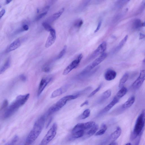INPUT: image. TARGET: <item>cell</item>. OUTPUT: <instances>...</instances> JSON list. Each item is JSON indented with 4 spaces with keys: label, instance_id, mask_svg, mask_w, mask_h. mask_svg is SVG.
I'll use <instances>...</instances> for the list:
<instances>
[{
    "label": "cell",
    "instance_id": "50",
    "mask_svg": "<svg viewBox=\"0 0 145 145\" xmlns=\"http://www.w3.org/2000/svg\"><path fill=\"white\" fill-rule=\"evenodd\" d=\"M52 3H54L57 1L58 0H51Z\"/></svg>",
    "mask_w": 145,
    "mask_h": 145
},
{
    "label": "cell",
    "instance_id": "45",
    "mask_svg": "<svg viewBox=\"0 0 145 145\" xmlns=\"http://www.w3.org/2000/svg\"><path fill=\"white\" fill-rule=\"evenodd\" d=\"M89 103V102L88 100H86L84 102V103H82L80 106L81 107H82L84 106V105H88Z\"/></svg>",
    "mask_w": 145,
    "mask_h": 145
},
{
    "label": "cell",
    "instance_id": "8",
    "mask_svg": "<svg viewBox=\"0 0 145 145\" xmlns=\"http://www.w3.org/2000/svg\"><path fill=\"white\" fill-rule=\"evenodd\" d=\"M145 80V70H142L140 73L139 76L132 84V87L134 90L139 89Z\"/></svg>",
    "mask_w": 145,
    "mask_h": 145
},
{
    "label": "cell",
    "instance_id": "14",
    "mask_svg": "<svg viewBox=\"0 0 145 145\" xmlns=\"http://www.w3.org/2000/svg\"><path fill=\"white\" fill-rule=\"evenodd\" d=\"M117 76L116 72L111 69H109L105 72L104 74L105 79L107 81H111L114 79Z\"/></svg>",
    "mask_w": 145,
    "mask_h": 145
},
{
    "label": "cell",
    "instance_id": "16",
    "mask_svg": "<svg viewBox=\"0 0 145 145\" xmlns=\"http://www.w3.org/2000/svg\"><path fill=\"white\" fill-rule=\"evenodd\" d=\"M21 45L20 40L19 39H17L10 45L7 50V52H9L14 51L18 48Z\"/></svg>",
    "mask_w": 145,
    "mask_h": 145
},
{
    "label": "cell",
    "instance_id": "35",
    "mask_svg": "<svg viewBox=\"0 0 145 145\" xmlns=\"http://www.w3.org/2000/svg\"><path fill=\"white\" fill-rule=\"evenodd\" d=\"M8 105V102L7 100L6 99L4 100L2 105L1 110H3L7 109Z\"/></svg>",
    "mask_w": 145,
    "mask_h": 145
},
{
    "label": "cell",
    "instance_id": "43",
    "mask_svg": "<svg viewBox=\"0 0 145 145\" xmlns=\"http://www.w3.org/2000/svg\"><path fill=\"white\" fill-rule=\"evenodd\" d=\"M43 69V71L46 72H49L50 71V69L49 67H44Z\"/></svg>",
    "mask_w": 145,
    "mask_h": 145
},
{
    "label": "cell",
    "instance_id": "28",
    "mask_svg": "<svg viewBox=\"0 0 145 145\" xmlns=\"http://www.w3.org/2000/svg\"><path fill=\"white\" fill-rule=\"evenodd\" d=\"M107 127L105 124H103L102 125V129L97 132L96 134V136H100L103 135L107 130Z\"/></svg>",
    "mask_w": 145,
    "mask_h": 145
},
{
    "label": "cell",
    "instance_id": "24",
    "mask_svg": "<svg viewBox=\"0 0 145 145\" xmlns=\"http://www.w3.org/2000/svg\"><path fill=\"white\" fill-rule=\"evenodd\" d=\"M83 21L80 19H78L75 21L72 26V28L78 30L82 26L83 24Z\"/></svg>",
    "mask_w": 145,
    "mask_h": 145
},
{
    "label": "cell",
    "instance_id": "36",
    "mask_svg": "<svg viewBox=\"0 0 145 145\" xmlns=\"http://www.w3.org/2000/svg\"><path fill=\"white\" fill-rule=\"evenodd\" d=\"M47 13V12H42V13L39 15V16H37L35 20L36 21H38L39 20L42 19V17H44L45 16H46Z\"/></svg>",
    "mask_w": 145,
    "mask_h": 145
},
{
    "label": "cell",
    "instance_id": "31",
    "mask_svg": "<svg viewBox=\"0 0 145 145\" xmlns=\"http://www.w3.org/2000/svg\"><path fill=\"white\" fill-rule=\"evenodd\" d=\"M42 26L44 27L45 29L47 31L50 32L53 28L47 22H43L42 24Z\"/></svg>",
    "mask_w": 145,
    "mask_h": 145
},
{
    "label": "cell",
    "instance_id": "15",
    "mask_svg": "<svg viewBox=\"0 0 145 145\" xmlns=\"http://www.w3.org/2000/svg\"><path fill=\"white\" fill-rule=\"evenodd\" d=\"M119 99L115 96L114 97L112 100L108 105L106 106L102 110V112L103 113L109 111L113 107L117 104L118 103Z\"/></svg>",
    "mask_w": 145,
    "mask_h": 145
},
{
    "label": "cell",
    "instance_id": "29",
    "mask_svg": "<svg viewBox=\"0 0 145 145\" xmlns=\"http://www.w3.org/2000/svg\"><path fill=\"white\" fill-rule=\"evenodd\" d=\"M91 113L90 110L87 109L83 112L81 115V118L82 119H86L88 117Z\"/></svg>",
    "mask_w": 145,
    "mask_h": 145
},
{
    "label": "cell",
    "instance_id": "52",
    "mask_svg": "<svg viewBox=\"0 0 145 145\" xmlns=\"http://www.w3.org/2000/svg\"><path fill=\"white\" fill-rule=\"evenodd\" d=\"M142 62H143L144 64H145V57L144 59H143V61H142Z\"/></svg>",
    "mask_w": 145,
    "mask_h": 145
},
{
    "label": "cell",
    "instance_id": "27",
    "mask_svg": "<svg viewBox=\"0 0 145 145\" xmlns=\"http://www.w3.org/2000/svg\"><path fill=\"white\" fill-rule=\"evenodd\" d=\"M142 24L141 20L139 19H136L134 21L132 26L134 29L137 30L142 27Z\"/></svg>",
    "mask_w": 145,
    "mask_h": 145
},
{
    "label": "cell",
    "instance_id": "41",
    "mask_svg": "<svg viewBox=\"0 0 145 145\" xmlns=\"http://www.w3.org/2000/svg\"><path fill=\"white\" fill-rule=\"evenodd\" d=\"M6 10L4 9H2L1 12H0V18L1 19L2 17H3L4 15L6 13Z\"/></svg>",
    "mask_w": 145,
    "mask_h": 145
},
{
    "label": "cell",
    "instance_id": "17",
    "mask_svg": "<svg viewBox=\"0 0 145 145\" xmlns=\"http://www.w3.org/2000/svg\"><path fill=\"white\" fill-rule=\"evenodd\" d=\"M122 133V129L119 127H117L116 130L110 136V139L111 142L115 141L120 136Z\"/></svg>",
    "mask_w": 145,
    "mask_h": 145
},
{
    "label": "cell",
    "instance_id": "48",
    "mask_svg": "<svg viewBox=\"0 0 145 145\" xmlns=\"http://www.w3.org/2000/svg\"><path fill=\"white\" fill-rule=\"evenodd\" d=\"M142 7H143V8H145V0H143V1H142Z\"/></svg>",
    "mask_w": 145,
    "mask_h": 145
},
{
    "label": "cell",
    "instance_id": "2",
    "mask_svg": "<svg viewBox=\"0 0 145 145\" xmlns=\"http://www.w3.org/2000/svg\"><path fill=\"white\" fill-rule=\"evenodd\" d=\"M45 119V116H41L35 122L33 128L27 137L26 144H31L38 138L43 128Z\"/></svg>",
    "mask_w": 145,
    "mask_h": 145
},
{
    "label": "cell",
    "instance_id": "22",
    "mask_svg": "<svg viewBox=\"0 0 145 145\" xmlns=\"http://www.w3.org/2000/svg\"><path fill=\"white\" fill-rule=\"evenodd\" d=\"M127 91V88L123 86L117 92L115 96L120 99L126 94Z\"/></svg>",
    "mask_w": 145,
    "mask_h": 145
},
{
    "label": "cell",
    "instance_id": "49",
    "mask_svg": "<svg viewBox=\"0 0 145 145\" xmlns=\"http://www.w3.org/2000/svg\"><path fill=\"white\" fill-rule=\"evenodd\" d=\"M12 0H6L5 3L6 4H9L12 1Z\"/></svg>",
    "mask_w": 145,
    "mask_h": 145
},
{
    "label": "cell",
    "instance_id": "34",
    "mask_svg": "<svg viewBox=\"0 0 145 145\" xmlns=\"http://www.w3.org/2000/svg\"><path fill=\"white\" fill-rule=\"evenodd\" d=\"M19 137L18 136L16 135L13 137L11 141L9 143L7 144V145H13L15 144L18 141Z\"/></svg>",
    "mask_w": 145,
    "mask_h": 145
},
{
    "label": "cell",
    "instance_id": "42",
    "mask_svg": "<svg viewBox=\"0 0 145 145\" xmlns=\"http://www.w3.org/2000/svg\"><path fill=\"white\" fill-rule=\"evenodd\" d=\"M22 28L23 30L24 31H27L29 29V27L28 25H24L22 26Z\"/></svg>",
    "mask_w": 145,
    "mask_h": 145
},
{
    "label": "cell",
    "instance_id": "3",
    "mask_svg": "<svg viewBox=\"0 0 145 145\" xmlns=\"http://www.w3.org/2000/svg\"><path fill=\"white\" fill-rule=\"evenodd\" d=\"M145 125V109L142 111L137 118L131 136L132 141L136 139V144L139 143Z\"/></svg>",
    "mask_w": 145,
    "mask_h": 145
},
{
    "label": "cell",
    "instance_id": "39",
    "mask_svg": "<svg viewBox=\"0 0 145 145\" xmlns=\"http://www.w3.org/2000/svg\"><path fill=\"white\" fill-rule=\"evenodd\" d=\"M20 78L22 81L25 82L27 78L25 76L24 74H21L19 76Z\"/></svg>",
    "mask_w": 145,
    "mask_h": 145
},
{
    "label": "cell",
    "instance_id": "7",
    "mask_svg": "<svg viewBox=\"0 0 145 145\" xmlns=\"http://www.w3.org/2000/svg\"><path fill=\"white\" fill-rule=\"evenodd\" d=\"M83 57L82 54H80L76 59L74 60L65 69L63 72V75L66 76L72 70L75 69L78 66Z\"/></svg>",
    "mask_w": 145,
    "mask_h": 145
},
{
    "label": "cell",
    "instance_id": "10",
    "mask_svg": "<svg viewBox=\"0 0 145 145\" xmlns=\"http://www.w3.org/2000/svg\"><path fill=\"white\" fill-rule=\"evenodd\" d=\"M50 32V34L45 46L47 48L52 46L54 43L56 39V32L55 30L52 28Z\"/></svg>",
    "mask_w": 145,
    "mask_h": 145
},
{
    "label": "cell",
    "instance_id": "23",
    "mask_svg": "<svg viewBox=\"0 0 145 145\" xmlns=\"http://www.w3.org/2000/svg\"><path fill=\"white\" fill-rule=\"evenodd\" d=\"M111 94V91L110 90H108L102 94L101 98L99 100L100 102L104 101L110 96Z\"/></svg>",
    "mask_w": 145,
    "mask_h": 145
},
{
    "label": "cell",
    "instance_id": "40",
    "mask_svg": "<svg viewBox=\"0 0 145 145\" xmlns=\"http://www.w3.org/2000/svg\"><path fill=\"white\" fill-rule=\"evenodd\" d=\"M130 0H120V3L121 5H123L125 4H126L127 2H129Z\"/></svg>",
    "mask_w": 145,
    "mask_h": 145
},
{
    "label": "cell",
    "instance_id": "20",
    "mask_svg": "<svg viewBox=\"0 0 145 145\" xmlns=\"http://www.w3.org/2000/svg\"><path fill=\"white\" fill-rule=\"evenodd\" d=\"M84 134V130L79 131L72 133L71 136L69 138L70 140H74L75 139L80 138L83 136Z\"/></svg>",
    "mask_w": 145,
    "mask_h": 145
},
{
    "label": "cell",
    "instance_id": "26",
    "mask_svg": "<svg viewBox=\"0 0 145 145\" xmlns=\"http://www.w3.org/2000/svg\"><path fill=\"white\" fill-rule=\"evenodd\" d=\"M99 126L98 124H95L94 125L91 127L87 133V134L90 137L93 136L96 133V132L98 129Z\"/></svg>",
    "mask_w": 145,
    "mask_h": 145
},
{
    "label": "cell",
    "instance_id": "9",
    "mask_svg": "<svg viewBox=\"0 0 145 145\" xmlns=\"http://www.w3.org/2000/svg\"><path fill=\"white\" fill-rule=\"evenodd\" d=\"M107 47V44L106 42H103L98 46L92 54L91 56V58L93 59L99 55L104 53L106 50Z\"/></svg>",
    "mask_w": 145,
    "mask_h": 145
},
{
    "label": "cell",
    "instance_id": "53",
    "mask_svg": "<svg viewBox=\"0 0 145 145\" xmlns=\"http://www.w3.org/2000/svg\"><path fill=\"white\" fill-rule=\"evenodd\" d=\"M126 145H132V144H131L130 143H128L126 144Z\"/></svg>",
    "mask_w": 145,
    "mask_h": 145
},
{
    "label": "cell",
    "instance_id": "46",
    "mask_svg": "<svg viewBox=\"0 0 145 145\" xmlns=\"http://www.w3.org/2000/svg\"><path fill=\"white\" fill-rule=\"evenodd\" d=\"M52 118H51L49 120V121L48 122V123H47V125H46V128H47V127H48V126L50 124L51 122V121H52Z\"/></svg>",
    "mask_w": 145,
    "mask_h": 145
},
{
    "label": "cell",
    "instance_id": "33",
    "mask_svg": "<svg viewBox=\"0 0 145 145\" xmlns=\"http://www.w3.org/2000/svg\"><path fill=\"white\" fill-rule=\"evenodd\" d=\"M102 84H100L96 89L92 92V93L89 95L88 97H91L94 96L95 94L97 92H98L99 91L100 89H101L102 86Z\"/></svg>",
    "mask_w": 145,
    "mask_h": 145
},
{
    "label": "cell",
    "instance_id": "47",
    "mask_svg": "<svg viewBox=\"0 0 145 145\" xmlns=\"http://www.w3.org/2000/svg\"><path fill=\"white\" fill-rule=\"evenodd\" d=\"M118 144L117 143V142L115 141L112 142H111V143L109 144V145H117Z\"/></svg>",
    "mask_w": 145,
    "mask_h": 145
},
{
    "label": "cell",
    "instance_id": "4",
    "mask_svg": "<svg viewBox=\"0 0 145 145\" xmlns=\"http://www.w3.org/2000/svg\"><path fill=\"white\" fill-rule=\"evenodd\" d=\"M75 98V97L74 95L67 96L62 97L50 107L47 112V116H49L58 111L66 104L67 101L74 99Z\"/></svg>",
    "mask_w": 145,
    "mask_h": 145
},
{
    "label": "cell",
    "instance_id": "51",
    "mask_svg": "<svg viewBox=\"0 0 145 145\" xmlns=\"http://www.w3.org/2000/svg\"><path fill=\"white\" fill-rule=\"evenodd\" d=\"M142 26L145 27V21L143 22V23H142Z\"/></svg>",
    "mask_w": 145,
    "mask_h": 145
},
{
    "label": "cell",
    "instance_id": "5",
    "mask_svg": "<svg viewBox=\"0 0 145 145\" xmlns=\"http://www.w3.org/2000/svg\"><path fill=\"white\" fill-rule=\"evenodd\" d=\"M57 129V124L55 123H54L42 139L40 144L47 145L51 141L56 135Z\"/></svg>",
    "mask_w": 145,
    "mask_h": 145
},
{
    "label": "cell",
    "instance_id": "1",
    "mask_svg": "<svg viewBox=\"0 0 145 145\" xmlns=\"http://www.w3.org/2000/svg\"><path fill=\"white\" fill-rule=\"evenodd\" d=\"M30 94L20 95L6 109L4 115V118L7 119L13 115L21 107L26 103L29 98Z\"/></svg>",
    "mask_w": 145,
    "mask_h": 145
},
{
    "label": "cell",
    "instance_id": "44",
    "mask_svg": "<svg viewBox=\"0 0 145 145\" xmlns=\"http://www.w3.org/2000/svg\"><path fill=\"white\" fill-rule=\"evenodd\" d=\"M145 37V35L142 33H140L139 34V39H142Z\"/></svg>",
    "mask_w": 145,
    "mask_h": 145
},
{
    "label": "cell",
    "instance_id": "19",
    "mask_svg": "<svg viewBox=\"0 0 145 145\" xmlns=\"http://www.w3.org/2000/svg\"><path fill=\"white\" fill-rule=\"evenodd\" d=\"M85 130L86 129L85 123H79L77 124L72 129L71 132L72 133H73L82 130Z\"/></svg>",
    "mask_w": 145,
    "mask_h": 145
},
{
    "label": "cell",
    "instance_id": "6",
    "mask_svg": "<svg viewBox=\"0 0 145 145\" xmlns=\"http://www.w3.org/2000/svg\"><path fill=\"white\" fill-rule=\"evenodd\" d=\"M107 56V54L106 53H104L101 54L98 58H97L92 63L87 66L81 72V74H86L91 70L103 62Z\"/></svg>",
    "mask_w": 145,
    "mask_h": 145
},
{
    "label": "cell",
    "instance_id": "18",
    "mask_svg": "<svg viewBox=\"0 0 145 145\" xmlns=\"http://www.w3.org/2000/svg\"><path fill=\"white\" fill-rule=\"evenodd\" d=\"M135 98L134 96L130 97L122 105V107L124 109H127L130 107L134 103Z\"/></svg>",
    "mask_w": 145,
    "mask_h": 145
},
{
    "label": "cell",
    "instance_id": "25",
    "mask_svg": "<svg viewBox=\"0 0 145 145\" xmlns=\"http://www.w3.org/2000/svg\"><path fill=\"white\" fill-rule=\"evenodd\" d=\"M129 75L128 74H125L121 79L119 82V87L120 88H121L123 87L124 85L128 79Z\"/></svg>",
    "mask_w": 145,
    "mask_h": 145
},
{
    "label": "cell",
    "instance_id": "13",
    "mask_svg": "<svg viewBox=\"0 0 145 145\" xmlns=\"http://www.w3.org/2000/svg\"><path fill=\"white\" fill-rule=\"evenodd\" d=\"M64 11V8H62L59 11L52 14L51 16L48 19H47V21L46 22L49 23L50 22H53L56 20L61 17L62 14L63 13Z\"/></svg>",
    "mask_w": 145,
    "mask_h": 145
},
{
    "label": "cell",
    "instance_id": "21",
    "mask_svg": "<svg viewBox=\"0 0 145 145\" xmlns=\"http://www.w3.org/2000/svg\"><path fill=\"white\" fill-rule=\"evenodd\" d=\"M11 62V57H9L7 59V60L5 63L2 66L0 70V74H2L4 73V72L10 66Z\"/></svg>",
    "mask_w": 145,
    "mask_h": 145
},
{
    "label": "cell",
    "instance_id": "37",
    "mask_svg": "<svg viewBox=\"0 0 145 145\" xmlns=\"http://www.w3.org/2000/svg\"><path fill=\"white\" fill-rule=\"evenodd\" d=\"M91 0H83L81 5L82 7H85Z\"/></svg>",
    "mask_w": 145,
    "mask_h": 145
},
{
    "label": "cell",
    "instance_id": "30",
    "mask_svg": "<svg viewBox=\"0 0 145 145\" xmlns=\"http://www.w3.org/2000/svg\"><path fill=\"white\" fill-rule=\"evenodd\" d=\"M128 35H126L124 37V38L122 40V41L120 42L118 46L117 47V50H119L125 44L127 41V38H128Z\"/></svg>",
    "mask_w": 145,
    "mask_h": 145
},
{
    "label": "cell",
    "instance_id": "12",
    "mask_svg": "<svg viewBox=\"0 0 145 145\" xmlns=\"http://www.w3.org/2000/svg\"><path fill=\"white\" fill-rule=\"evenodd\" d=\"M69 88V85H66L57 89L52 92L51 97V98H54L61 95L62 94L66 92L68 90Z\"/></svg>",
    "mask_w": 145,
    "mask_h": 145
},
{
    "label": "cell",
    "instance_id": "38",
    "mask_svg": "<svg viewBox=\"0 0 145 145\" xmlns=\"http://www.w3.org/2000/svg\"><path fill=\"white\" fill-rule=\"evenodd\" d=\"M102 24V21H100L99 22L98 25L95 30L94 31L95 33H96L97 32H98L100 28V27Z\"/></svg>",
    "mask_w": 145,
    "mask_h": 145
},
{
    "label": "cell",
    "instance_id": "11",
    "mask_svg": "<svg viewBox=\"0 0 145 145\" xmlns=\"http://www.w3.org/2000/svg\"><path fill=\"white\" fill-rule=\"evenodd\" d=\"M51 77H48L42 78L41 79L40 82L37 92V95L38 96H39L41 94L47 84L51 81Z\"/></svg>",
    "mask_w": 145,
    "mask_h": 145
},
{
    "label": "cell",
    "instance_id": "32",
    "mask_svg": "<svg viewBox=\"0 0 145 145\" xmlns=\"http://www.w3.org/2000/svg\"><path fill=\"white\" fill-rule=\"evenodd\" d=\"M67 48V47L66 46H65L64 47L63 49H62L61 51L60 52L58 55H57V59H61L65 53H66Z\"/></svg>",
    "mask_w": 145,
    "mask_h": 145
}]
</instances>
